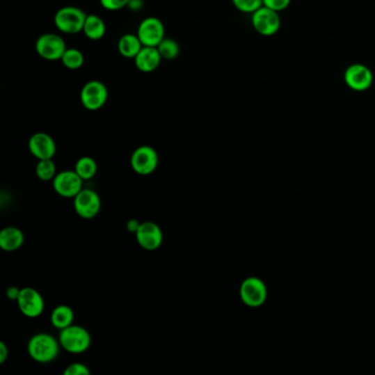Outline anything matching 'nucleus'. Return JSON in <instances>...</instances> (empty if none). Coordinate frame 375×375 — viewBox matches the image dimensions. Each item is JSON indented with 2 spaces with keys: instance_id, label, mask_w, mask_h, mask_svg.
Returning <instances> with one entry per match:
<instances>
[{
  "instance_id": "1",
  "label": "nucleus",
  "mask_w": 375,
  "mask_h": 375,
  "mask_svg": "<svg viewBox=\"0 0 375 375\" xmlns=\"http://www.w3.org/2000/svg\"><path fill=\"white\" fill-rule=\"evenodd\" d=\"M60 341L49 333H40L28 342V353L35 362L50 363L58 358Z\"/></svg>"
},
{
  "instance_id": "2",
  "label": "nucleus",
  "mask_w": 375,
  "mask_h": 375,
  "mask_svg": "<svg viewBox=\"0 0 375 375\" xmlns=\"http://www.w3.org/2000/svg\"><path fill=\"white\" fill-rule=\"evenodd\" d=\"M58 341L61 346L68 353L81 354L90 349L92 337L84 327L73 324L68 326L67 328L60 330Z\"/></svg>"
},
{
  "instance_id": "3",
  "label": "nucleus",
  "mask_w": 375,
  "mask_h": 375,
  "mask_svg": "<svg viewBox=\"0 0 375 375\" xmlns=\"http://www.w3.org/2000/svg\"><path fill=\"white\" fill-rule=\"evenodd\" d=\"M86 17V13L81 9L67 6L56 11L54 24L63 33L77 34L83 32Z\"/></svg>"
},
{
  "instance_id": "4",
  "label": "nucleus",
  "mask_w": 375,
  "mask_h": 375,
  "mask_svg": "<svg viewBox=\"0 0 375 375\" xmlns=\"http://www.w3.org/2000/svg\"><path fill=\"white\" fill-rule=\"evenodd\" d=\"M81 105L85 109L96 111L105 106L108 99V90L100 81H87L79 94Z\"/></svg>"
},
{
  "instance_id": "5",
  "label": "nucleus",
  "mask_w": 375,
  "mask_h": 375,
  "mask_svg": "<svg viewBox=\"0 0 375 375\" xmlns=\"http://www.w3.org/2000/svg\"><path fill=\"white\" fill-rule=\"evenodd\" d=\"M130 164L136 174L151 175L159 166L158 152L150 145H141L132 153Z\"/></svg>"
},
{
  "instance_id": "6",
  "label": "nucleus",
  "mask_w": 375,
  "mask_h": 375,
  "mask_svg": "<svg viewBox=\"0 0 375 375\" xmlns=\"http://www.w3.org/2000/svg\"><path fill=\"white\" fill-rule=\"evenodd\" d=\"M35 51L45 60H61L66 51L65 41L58 34L45 33L35 41Z\"/></svg>"
},
{
  "instance_id": "7",
  "label": "nucleus",
  "mask_w": 375,
  "mask_h": 375,
  "mask_svg": "<svg viewBox=\"0 0 375 375\" xmlns=\"http://www.w3.org/2000/svg\"><path fill=\"white\" fill-rule=\"evenodd\" d=\"M251 22L255 31L264 37H271L281 28V18L278 13L264 6L252 13Z\"/></svg>"
},
{
  "instance_id": "8",
  "label": "nucleus",
  "mask_w": 375,
  "mask_h": 375,
  "mask_svg": "<svg viewBox=\"0 0 375 375\" xmlns=\"http://www.w3.org/2000/svg\"><path fill=\"white\" fill-rule=\"evenodd\" d=\"M240 297L248 307L257 308L262 306L268 297L266 286L260 278L253 276L246 278L240 286Z\"/></svg>"
},
{
  "instance_id": "9",
  "label": "nucleus",
  "mask_w": 375,
  "mask_h": 375,
  "mask_svg": "<svg viewBox=\"0 0 375 375\" xmlns=\"http://www.w3.org/2000/svg\"><path fill=\"white\" fill-rule=\"evenodd\" d=\"M136 35L139 37L143 47H158L166 38V28L160 19L147 17L139 24Z\"/></svg>"
},
{
  "instance_id": "10",
  "label": "nucleus",
  "mask_w": 375,
  "mask_h": 375,
  "mask_svg": "<svg viewBox=\"0 0 375 375\" xmlns=\"http://www.w3.org/2000/svg\"><path fill=\"white\" fill-rule=\"evenodd\" d=\"M344 79L346 86L354 92H365L372 86L374 77L367 66L361 63H354L346 67Z\"/></svg>"
},
{
  "instance_id": "11",
  "label": "nucleus",
  "mask_w": 375,
  "mask_h": 375,
  "mask_svg": "<svg viewBox=\"0 0 375 375\" xmlns=\"http://www.w3.org/2000/svg\"><path fill=\"white\" fill-rule=\"evenodd\" d=\"M102 200L99 195L90 189H83L74 197V209L83 219H93L99 214Z\"/></svg>"
},
{
  "instance_id": "12",
  "label": "nucleus",
  "mask_w": 375,
  "mask_h": 375,
  "mask_svg": "<svg viewBox=\"0 0 375 375\" xmlns=\"http://www.w3.org/2000/svg\"><path fill=\"white\" fill-rule=\"evenodd\" d=\"M83 182L75 170H62L53 179V189L60 196L74 198L83 189Z\"/></svg>"
},
{
  "instance_id": "13",
  "label": "nucleus",
  "mask_w": 375,
  "mask_h": 375,
  "mask_svg": "<svg viewBox=\"0 0 375 375\" xmlns=\"http://www.w3.org/2000/svg\"><path fill=\"white\" fill-rule=\"evenodd\" d=\"M19 310L28 318H37L45 312V303L42 295L33 287H24L18 301Z\"/></svg>"
},
{
  "instance_id": "14",
  "label": "nucleus",
  "mask_w": 375,
  "mask_h": 375,
  "mask_svg": "<svg viewBox=\"0 0 375 375\" xmlns=\"http://www.w3.org/2000/svg\"><path fill=\"white\" fill-rule=\"evenodd\" d=\"M136 239L140 247L147 251H154L162 246V229L152 221H145L136 231Z\"/></svg>"
},
{
  "instance_id": "15",
  "label": "nucleus",
  "mask_w": 375,
  "mask_h": 375,
  "mask_svg": "<svg viewBox=\"0 0 375 375\" xmlns=\"http://www.w3.org/2000/svg\"><path fill=\"white\" fill-rule=\"evenodd\" d=\"M28 147L31 154L38 160L53 159L56 153V141L50 134L45 132L32 134L28 142Z\"/></svg>"
},
{
  "instance_id": "16",
  "label": "nucleus",
  "mask_w": 375,
  "mask_h": 375,
  "mask_svg": "<svg viewBox=\"0 0 375 375\" xmlns=\"http://www.w3.org/2000/svg\"><path fill=\"white\" fill-rule=\"evenodd\" d=\"M136 68L142 73H151L160 66L162 56L158 47H142L140 52L134 58Z\"/></svg>"
},
{
  "instance_id": "17",
  "label": "nucleus",
  "mask_w": 375,
  "mask_h": 375,
  "mask_svg": "<svg viewBox=\"0 0 375 375\" xmlns=\"http://www.w3.org/2000/svg\"><path fill=\"white\" fill-rule=\"evenodd\" d=\"M24 242V232L17 227H6L0 231V248L3 251H17L22 248Z\"/></svg>"
},
{
  "instance_id": "18",
  "label": "nucleus",
  "mask_w": 375,
  "mask_h": 375,
  "mask_svg": "<svg viewBox=\"0 0 375 375\" xmlns=\"http://www.w3.org/2000/svg\"><path fill=\"white\" fill-rule=\"evenodd\" d=\"M51 324L54 328L62 330L67 328L68 326L73 325L75 314L71 307L67 305H58L51 312Z\"/></svg>"
},
{
  "instance_id": "19",
  "label": "nucleus",
  "mask_w": 375,
  "mask_h": 375,
  "mask_svg": "<svg viewBox=\"0 0 375 375\" xmlns=\"http://www.w3.org/2000/svg\"><path fill=\"white\" fill-rule=\"evenodd\" d=\"M83 32L88 39L97 41L105 37L106 24L97 15H87Z\"/></svg>"
},
{
  "instance_id": "20",
  "label": "nucleus",
  "mask_w": 375,
  "mask_h": 375,
  "mask_svg": "<svg viewBox=\"0 0 375 375\" xmlns=\"http://www.w3.org/2000/svg\"><path fill=\"white\" fill-rule=\"evenodd\" d=\"M142 45L136 34H124L118 41V51L121 56L127 58H134L141 50Z\"/></svg>"
},
{
  "instance_id": "21",
  "label": "nucleus",
  "mask_w": 375,
  "mask_h": 375,
  "mask_svg": "<svg viewBox=\"0 0 375 375\" xmlns=\"http://www.w3.org/2000/svg\"><path fill=\"white\" fill-rule=\"evenodd\" d=\"M97 162L90 157H83L79 159L75 164V172L81 176L83 181L92 179L97 174Z\"/></svg>"
},
{
  "instance_id": "22",
  "label": "nucleus",
  "mask_w": 375,
  "mask_h": 375,
  "mask_svg": "<svg viewBox=\"0 0 375 375\" xmlns=\"http://www.w3.org/2000/svg\"><path fill=\"white\" fill-rule=\"evenodd\" d=\"M35 174L41 181H53L58 172H56V166L52 159L39 160L37 166H35Z\"/></svg>"
},
{
  "instance_id": "23",
  "label": "nucleus",
  "mask_w": 375,
  "mask_h": 375,
  "mask_svg": "<svg viewBox=\"0 0 375 375\" xmlns=\"http://www.w3.org/2000/svg\"><path fill=\"white\" fill-rule=\"evenodd\" d=\"M61 61L68 70H79L84 64L85 58L83 53L77 49H66Z\"/></svg>"
},
{
  "instance_id": "24",
  "label": "nucleus",
  "mask_w": 375,
  "mask_h": 375,
  "mask_svg": "<svg viewBox=\"0 0 375 375\" xmlns=\"http://www.w3.org/2000/svg\"><path fill=\"white\" fill-rule=\"evenodd\" d=\"M157 47L162 58H166V60H174L179 54V43L170 38H164Z\"/></svg>"
},
{
  "instance_id": "25",
  "label": "nucleus",
  "mask_w": 375,
  "mask_h": 375,
  "mask_svg": "<svg viewBox=\"0 0 375 375\" xmlns=\"http://www.w3.org/2000/svg\"><path fill=\"white\" fill-rule=\"evenodd\" d=\"M234 7L244 13H253L263 6V0H231Z\"/></svg>"
},
{
  "instance_id": "26",
  "label": "nucleus",
  "mask_w": 375,
  "mask_h": 375,
  "mask_svg": "<svg viewBox=\"0 0 375 375\" xmlns=\"http://www.w3.org/2000/svg\"><path fill=\"white\" fill-rule=\"evenodd\" d=\"M90 371L87 365L81 362L72 363L64 370V375H90Z\"/></svg>"
},
{
  "instance_id": "27",
  "label": "nucleus",
  "mask_w": 375,
  "mask_h": 375,
  "mask_svg": "<svg viewBox=\"0 0 375 375\" xmlns=\"http://www.w3.org/2000/svg\"><path fill=\"white\" fill-rule=\"evenodd\" d=\"M99 1L102 8H105L106 10L117 11L128 7L130 0H99Z\"/></svg>"
},
{
  "instance_id": "28",
  "label": "nucleus",
  "mask_w": 375,
  "mask_h": 375,
  "mask_svg": "<svg viewBox=\"0 0 375 375\" xmlns=\"http://www.w3.org/2000/svg\"><path fill=\"white\" fill-rule=\"evenodd\" d=\"M291 1L292 0H263V6L276 11V13H280V11L285 10Z\"/></svg>"
},
{
  "instance_id": "29",
  "label": "nucleus",
  "mask_w": 375,
  "mask_h": 375,
  "mask_svg": "<svg viewBox=\"0 0 375 375\" xmlns=\"http://www.w3.org/2000/svg\"><path fill=\"white\" fill-rule=\"evenodd\" d=\"M20 292H22V289H18L17 286H10V287H8L7 289V291H6V295H7V297H8L10 301H18L19 295H20Z\"/></svg>"
},
{
  "instance_id": "30",
  "label": "nucleus",
  "mask_w": 375,
  "mask_h": 375,
  "mask_svg": "<svg viewBox=\"0 0 375 375\" xmlns=\"http://www.w3.org/2000/svg\"><path fill=\"white\" fill-rule=\"evenodd\" d=\"M9 357V350L7 344L3 341H0V365H3L7 361Z\"/></svg>"
},
{
  "instance_id": "31",
  "label": "nucleus",
  "mask_w": 375,
  "mask_h": 375,
  "mask_svg": "<svg viewBox=\"0 0 375 375\" xmlns=\"http://www.w3.org/2000/svg\"><path fill=\"white\" fill-rule=\"evenodd\" d=\"M140 225H141V223H139V221H136V219H130V221H128V223H127V229H128L129 232L136 234V231L139 230Z\"/></svg>"
},
{
  "instance_id": "32",
  "label": "nucleus",
  "mask_w": 375,
  "mask_h": 375,
  "mask_svg": "<svg viewBox=\"0 0 375 375\" xmlns=\"http://www.w3.org/2000/svg\"><path fill=\"white\" fill-rule=\"evenodd\" d=\"M128 7L134 11L140 10L142 8V0H130Z\"/></svg>"
}]
</instances>
